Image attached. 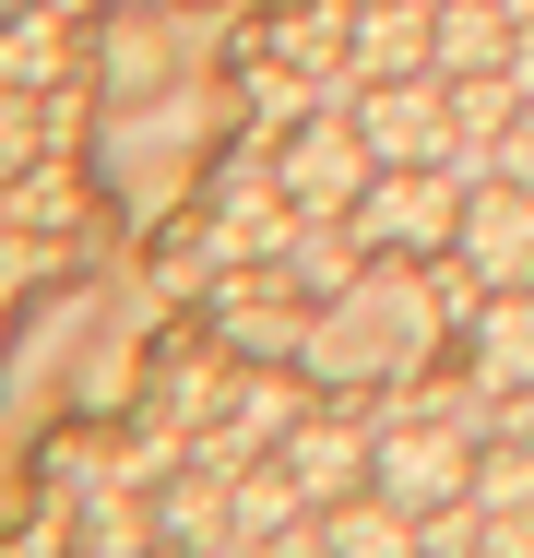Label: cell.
Returning a JSON list of instances; mask_svg holds the SVG:
<instances>
[{
	"mask_svg": "<svg viewBox=\"0 0 534 558\" xmlns=\"http://www.w3.org/2000/svg\"><path fill=\"white\" fill-rule=\"evenodd\" d=\"M451 226H463V167H380L356 191L344 238L368 262H451Z\"/></svg>",
	"mask_w": 534,
	"mask_h": 558,
	"instance_id": "obj_1",
	"label": "cell"
},
{
	"mask_svg": "<svg viewBox=\"0 0 534 558\" xmlns=\"http://www.w3.org/2000/svg\"><path fill=\"white\" fill-rule=\"evenodd\" d=\"M368 179H380V155H368V131H356V108H344V96H320V108L286 131V155H274V191H286L310 226H344Z\"/></svg>",
	"mask_w": 534,
	"mask_h": 558,
	"instance_id": "obj_2",
	"label": "cell"
},
{
	"mask_svg": "<svg viewBox=\"0 0 534 558\" xmlns=\"http://www.w3.org/2000/svg\"><path fill=\"white\" fill-rule=\"evenodd\" d=\"M451 274H463V286H534V191L523 179H463Z\"/></svg>",
	"mask_w": 534,
	"mask_h": 558,
	"instance_id": "obj_3",
	"label": "cell"
},
{
	"mask_svg": "<svg viewBox=\"0 0 534 558\" xmlns=\"http://www.w3.org/2000/svg\"><path fill=\"white\" fill-rule=\"evenodd\" d=\"M344 108L368 131L380 167H451V84L439 72H404V84H344Z\"/></svg>",
	"mask_w": 534,
	"mask_h": 558,
	"instance_id": "obj_4",
	"label": "cell"
},
{
	"mask_svg": "<svg viewBox=\"0 0 534 558\" xmlns=\"http://www.w3.org/2000/svg\"><path fill=\"white\" fill-rule=\"evenodd\" d=\"M463 392L475 404H511V392H534V286H475V310H463Z\"/></svg>",
	"mask_w": 534,
	"mask_h": 558,
	"instance_id": "obj_5",
	"label": "cell"
},
{
	"mask_svg": "<svg viewBox=\"0 0 534 558\" xmlns=\"http://www.w3.org/2000/svg\"><path fill=\"white\" fill-rule=\"evenodd\" d=\"M274 463L298 475V499H310V511H332V499H356V487H368V416H356V404H310V416L274 440Z\"/></svg>",
	"mask_w": 534,
	"mask_h": 558,
	"instance_id": "obj_6",
	"label": "cell"
},
{
	"mask_svg": "<svg viewBox=\"0 0 534 558\" xmlns=\"http://www.w3.org/2000/svg\"><path fill=\"white\" fill-rule=\"evenodd\" d=\"M404 72H439V0L344 12V84H404Z\"/></svg>",
	"mask_w": 534,
	"mask_h": 558,
	"instance_id": "obj_7",
	"label": "cell"
},
{
	"mask_svg": "<svg viewBox=\"0 0 534 558\" xmlns=\"http://www.w3.org/2000/svg\"><path fill=\"white\" fill-rule=\"evenodd\" d=\"M320 558H427V523H416V511H392L380 487H356V499L320 511Z\"/></svg>",
	"mask_w": 534,
	"mask_h": 558,
	"instance_id": "obj_8",
	"label": "cell"
},
{
	"mask_svg": "<svg viewBox=\"0 0 534 558\" xmlns=\"http://www.w3.org/2000/svg\"><path fill=\"white\" fill-rule=\"evenodd\" d=\"M511 48H523L511 0H439V72H451V84H475V72H511Z\"/></svg>",
	"mask_w": 534,
	"mask_h": 558,
	"instance_id": "obj_9",
	"label": "cell"
},
{
	"mask_svg": "<svg viewBox=\"0 0 534 558\" xmlns=\"http://www.w3.org/2000/svg\"><path fill=\"white\" fill-rule=\"evenodd\" d=\"M226 535H238V499H214V475H179V487L155 499V547H179V558H226Z\"/></svg>",
	"mask_w": 534,
	"mask_h": 558,
	"instance_id": "obj_10",
	"label": "cell"
},
{
	"mask_svg": "<svg viewBox=\"0 0 534 558\" xmlns=\"http://www.w3.org/2000/svg\"><path fill=\"white\" fill-rule=\"evenodd\" d=\"M475 511H487V523H523V511H534V451L523 440L475 451Z\"/></svg>",
	"mask_w": 534,
	"mask_h": 558,
	"instance_id": "obj_11",
	"label": "cell"
},
{
	"mask_svg": "<svg viewBox=\"0 0 534 558\" xmlns=\"http://www.w3.org/2000/svg\"><path fill=\"white\" fill-rule=\"evenodd\" d=\"M487 179H523V191H534V96L511 108V131H499V167H487Z\"/></svg>",
	"mask_w": 534,
	"mask_h": 558,
	"instance_id": "obj_12",
	"label": "cell"
},
{
	"mask_svg": "<svg viewBox=\"0 0 534 558\" xmlns=\"http://www.w3.org/2000/svg\"><path fill=\"white\" fill-rule=\"evenodd\" d=\"M0 12H24V0H0Z\"/></svg>",
	"mask_w": 534,
	"mask_h": 558,
	"instance_id": "obj_13",
	"label": "cell"
},
{
	"mask_svg": "<svg viewBox=\"0 0 534 558\" xmlns=\"http://www.w3.org/2000/svg\"><path fill=\"white\" fill-rule=\"evenodd\" d=\"M155 558H179V547H155Z\"/></svg>",
	"mask_w": 534,
	"mask_h": 558,
	"instance_id": "obj_14",
	"label": "cell"
}]
</instances>
